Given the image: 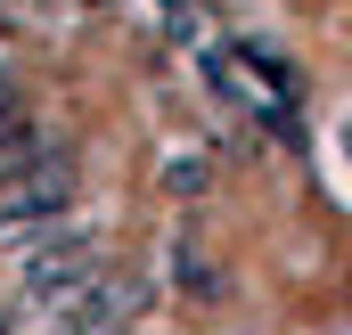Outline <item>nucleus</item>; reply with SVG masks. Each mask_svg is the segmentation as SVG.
I'll list each match as a JSON object with an SVG mask.
<instances>
[{
  "label": "nucleus",
  "instance_id": "1",
  "mask_svg": "<svg viewBox=\"0 0 352 335\" xmlns=\"http://www.w3.org/2000/svg\"><path fill=\"white\" fill-rule=\"evenodd\" d=\"M205 82L221 90L238 115H254V123H270V131H295V74H287V58L213 41V49H205Z\"/></svg>",
  "mask_w": 352,
  "mask_h": 335
},
{
  "label": "nucleus",
  "instance_id": "2",
  "mask_svg": "<svg viewBox=\"0 0 352 335\" xmlns=\"http://www.w3.org/2000/svg\"><path fill=\"white\" fill-rule=\"evenodd\" d=\"M74 205H82V164H74V148H50L41 164L0 180V238L8 229H33V221H58Z\"/></svg>",
  "mask_w": 352,
  "mask_h": 335
},
{
  "label": "nucleus",
  "instance_id": "3",
  "mask_svg": "<svg viewBox=\"0 0 352 335\" xmlns=\"http://www.w3.org/2000/svg\"><path fill=\"white\" fill-rule=\"evenodd\" d=\"M131 311H140V278L98 270V278H82L74 294L41 303V327L50 335H131Z\"/></svg>",
  "mask_w": 352,
  "mask_h": 335
},
{
  "label": "nucleus",
  "instance_id": "4",
  "mask_svg": "<svg viewBox=\"0 0 352 335\" xmlns=\"http://www.w3.org/2000/svg\"><path fill=\"white\" fill-rule=\"evenodd\" d=\"M173 188L180 196H205V164H197V156H173Z\"/></svg>",
  "mask_w": 352,
  "mask_h": 335
},
{
  "label": "nucleus",
  "instance_id": "5",
  "mask_svg": "<svg viewBox=\"0 0 352 335\" xmlns=\"http://www.w3.org/2000/svg\"><path fill=\"white\" fill-rule=\"evenodd\" d=\"M0 335H16V327H0Z\"/></svg>",
  "mask_w": 352,
  "mask_h": 335
}]
</instances>
